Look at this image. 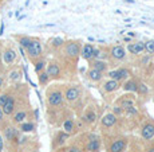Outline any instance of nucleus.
<instances>
[{"mask_svg":"<svg viewBox=\"0 0 154 152\" xmlns=\"http://www.w3.org/2000/svg\"><path fill=\"white\" fill-rule=\"evenodd\" d=\"M27 53L29 57H32V58H35V57H39L42 54V44H40V42L38 39H31V43L28 44L27 47Z\"/></svg>","mask_w":154,"mask_h":152,"instance_id":"f257e3e1","label":"nucleus"},{"mask_svg":"<svg viewBox=\"0 0 154 152\" xmlns=\"http://www.w3.org/2000/svg\"><path fill=\"white\" fill-rule=\"evenodd\" d=\"M63 102V94H62V92H52V93H50L48 96V104L52 106H58L60 105V104Z\"/></svg>","mask_w":154,"mask_h":152,"instance_id":"f03ea898","label":"nucleus"},{"mask_svg":"<svg viewBox=\"0 0 154 152\" xmlns=\"http://www.w3.org/2000/svg\"><path fill=\"white\" fill-rule=\"evenodd\" d=\"M109 77L111 79H115V81H121V79H125L129 77V71L126 69H119V70H112L109 73Z\"/></svg>","mask_w":154,"mask_h":152,"instance_id":"7ed1b4c3","label":"nucleus"},{"mask_svg":"<svg viewBox=\"0 0 154 152\" xmlns=\"http://www.w3.org/2000/svg\"><path fill=\"white\" fill-rule=\"evenodd\" d=\"M81 53V46L76 42H70L66 46V54L69 57H76Z\"/></svg>","mask_w":154,"mask_h":152,"instance_id":"20e7f679","label":"nucleus"},{"mask_svg":"<svg viewBox=\"0 0 154 152\" xmlns=\"http://www.w3.org/2000/svg\"><path fill=\"white\" fill-rule=\"evenodd\" d=\"M142 137L145 140H150L154 137V125L153 124H146L142 128Z\"/></svg>","mask_w":154,"mask_h":152,"instance_id":"39448f33","label":"nucleus"},{"mask_svg":"<svg viewBox=\"0 0 154 152\" xmlns=\"http://www.w3.org/2000/svg\"><path fill=\"white\" fill-rule=\"evenodd\" d=\"M125 148H126V141L119 139V140H115L110 145V152H122Z\"/></svg>","mask_w":154,"mask_h":152,"instance_id":"423d86ee","label":"nucleus"},{"mask_svg":"<svg viewBox=\"0 0 154 152\" xmlns=\"http://www.w3.org/2000/svg\"><path fill=\"white\" fill-rule=\"evenodd\" d=\"M115 123H117V116H115L114 113H107V115L102 118L103 127H112Z\"/></svg>","mask_w":154,"mask_h":152,"instance_id":"0eeeda50","label":"nucleus"},{"mask_svg":"<svg viewBox=\"0 0 154 152\" xmlns=\"http://www.w3.org/2000/svg\"><path fill=\"white\" fill-rule=\"evenodd\" d=\"M127 49H129V51L131 54H140V53H142L145 50V46H143V42H137V43L129 44Z\"/></svg>","mask_w":154,"mask_h":152,"instance_id":"6e6552de","label":"nucleus"},{"mask_svg":"<svg viewBox=\"0 0 154 152\" xmlns=\"http://www.w3.org/2000/svg\"><path fill=\"white\" fill-rule=\"evenodd\" d=\"M111 55L114 57L115 59H123L126 55V51L122 46H114L111 49Z\"/></svg>","mask_w":154,"mask_h":152,"instance_id":"1a4fd4ad","label":"nucleus"},{"mask_svg":"<svg viewBox=\"0 0 154 152\" xmlns=\"http://www.w3.org/2000/svg\"><path fill=\"white\" fill-rule=\"evenodd\" d=\"M94 49H95V47H94L93 44L86 43L83 46V49H82V57H83L85 59H91V58H93Z\"/></svg>","mask_w":154,"mask_h":152,"instance_id":"9d476101","label":"nucleus"},{"mask_svg":"<svg viewBox=\"0 0 154 152\" xmlns=\"http://www.w3.org/2000/svg\"><path fill=\"white\" fill-rule=\"evenodd\" d=\"M14 109H15V101H14V98L10 96L7 102L3 105V113H4V115H11V113L14 112Z\"/></svg>","mask_w":154,"mask_h":152,"instance_id":"9b49d317","label":"nucleus"},{"mask_svg":"<svg viewBox=\"0 0 154 152\" xmlns=\"http://www.w3.org/2000/svg\"><path fill=\"white\" fill-rule=\"evenodd\" d=\"M79 97V89L78 88H69L66 90V98L69 101H75Z\"/></svg>","mask_w":154,"mask_h":152,"instance_id":"f8f14e48","label":"nucleus"},{"mask_svg":"<svg viewBox=\"0 0 154 152\" xmlns=\"http://www.w3.org/2000/svg\"><path fill=\"white\" fill-rule=\"evenodd\" d=\"M16 58V54L12 49H7L4 53H3V59H4L5 63H12Z\"/></svg>","mask_w":154,"mask_h":152,"instance_id":"ddd939ff","label":"nucleus"},{"mask_svg":"<svg viewBox=\"0 0 154 152\" xmlns=\"http://www.w3.org/2000/svg\"><path fill=\"white\" fill-rule=\"evenodd\" d=\"M47 74H48L50 77H58L59 74H60V69H59L58 65L50 63L48 67H47Z\"/></svg>","mask_w":154,"mask_h":152,"instance_id":"4468645a","label":"nucleus"},{"mask_svg":"<svg viewBox=\"0 0 154 152\" xmlns=\"http://www.w3.org/2000/svg\"><path fill=\"white\" fill-rule=\"evenodd\" d=\"M118 81H115V79H110V81H107L105 83V86H103V89H105L107 93H111V92L117 90L118 89Z\"/></svg>","mask_w":154,"mask_h":152,"instance_id":"2eb2a0df","label":"nucleus"},{"mask_svg":"<svg viewBox=\"0 0 154 152\" xmlns=\"http://www.w3.org/2000/svg\"><path fill=\"white\" fill-rule=\"evenodd\" d=\"M102 71H99V70H97V69H91L90 71H88V78L90 79H93V81H99L100 78H102Z\"/></svg>","mask_w":154,"mask_h":152,"instance_id":"dca6fc26","label":"nucleus"},{"mask_svg":"<svg viewBox=\"0 0 154 152\" xmlns=\"http://www.w3.org/2000/svg\"><path fill=\"white\" fill-rule=\"evenodd\" d=\"M123 89L127 92H137L138 86H137V83H135V81H129L123 85Z\"/></svg>","mask_w":154,"mask_h":152,"instance_id":"f3484780","label":"nucleus"},{"mask_svg":"<svg viewBox=\"0 0 154 152\" xmlns=\"http://www.w3.org/2000/svg\"><path fill=\"white\" fill-rule=\"evenodd\" d=\"M94 69H97V70H99L103 73V71H106V69H107V63L103 61H95L94 62Z\"/></svg>","mask_w":154,"mask_h":152,"instance_id":"a211bd4d","label":"nucleus"},{"mask_svg":"<svg viewBox=\"0 0 154 152\" xmlns=\"http://www.w3.org/2000/svg\"><path fill=\"white\" fill-rule=\"evenodd\" d=\"M87 150L88 151H93V152L98 151L99 150V141H98V140H90V143L87 144Z\"/></svg>","mask_w":154,"mask_h":152,"instance_id":"6ab92c4d","label":"nucleus"},{"mask_svg":"<svg viewBox=\"0 0 154 152\" xmlns=\"http://www.w3.org/2000/svg\"><path fill=\"white\" fill-rule=\"evenodd\" d=\"M63 129L66 131L67 133H71V132L74 131V123H72V120H71V118H69V120L64 121V124H63Z\"/></svg>","mask_w":154,"mask_h":152,"instance_id":"aec40b11","label":"nucleus"},{"mask_svg":"<svg viewBox=\"0 0 154 152\" xmlns=\"http://www.w3.org/2000/svg\"><path fill=\"white\" fill-rule=\"evenodd\" d=\"M26 117H27V113L26 112H17L16 115L14 116V121L15 123H23Z\"/></svg>","mask_w":154,"mask_h":152,"instance_id":"412c9836","label":"nucleus"},{"mask_svg":"<svg viewBox=\"0 0 154 152\" xmlns=\"http://www.w3.org/2000/svg\"><path fill=\"white\" fill-rule=\"evenodd\" d=\"M38 77H39V82L42 83V85L47 83V82H48V79H50V76L47 74V71H40Z\"/></svg>","mask_w":154,"mask_h":152,"instance_id":"4be33fe9","label":"nucleus"},{"mask_svg":"<svg viewBox=\"0 0 154 152\" xmlns=\"http://www.w3.org/2000/svg\"><path fill=\"white\" fill-rule=\"evenodd\" d=\"M143 46L149 54H154V40H147L146 43H143Z\"/></svg>","mask_w":154,"mask_h":152,"instance_id":"5701e85b","label":"nucleus"},{"mask_svg":"<svg viewBox=\"0 0 154 152\" xmlns=\"http://www.w3.org/2000/svg\"><path fill=\"white\" fill-rule=\"evenodd\" d=\"M95 117H97V116H95V113H94L93 111H90V112H87V113H86L83 118H85L86 121H87V123H94V121H95Z\"/></svg>","mask_w":154,"mask_h":152,"instance_id":"b1692460","label":"nucleus"},{"mask_svg":"<svg viewBox=\"0 0 154 152\" xmlns=\"http://www.w3.org/2000/svg\"><path fill=\"white\" fill-rule=\"evenodd\" d=\"M34 124L32 123H24L20 125V129L23 131V132H31V131H34Z\"/></svg>","mask_w":154,"mask_h":152,"instance_id":"393cba45","label":"nucleus"},{"mask_svg":"<svg viewBox=\"0 0 154 152\" xmlns=\"http://www.w3.org/2000/svg\"><path fill=\"white\" fill-rule=\"evenodd\" d=\"M19 43H20V46H22V47H26V49H27L28 44L31 43V38H28V37H22V38L19 39Z\"/></svg>","mask_w":154,"mask_h":152,"instance_id":"a878e982","label":"nucleus"},{"mask_svg":"<svg viewBox=\"0 0 154 152\" xmlns=\"http://www.w3.org/2000/svg\"><path fill=\"white\" fill-rule=\"evenodd\" d=\"M14 135H15L14 128H7V129H5V136H7V139H8V140L12 139V137H14Z\"/></svg>","mask_w":154,"mask_h":152,"instance_id":"bb28decb","label":"nucleus"},{"mask_svg":"<svg viewBox=\"0 0 154 152\" xmlns=\"http://www.w3.org/2000/svg\"><path fill=\"white\" fill-rule=\"evenodd\" d=\"M63 44V39L62 38H55V39H52V46L54 47H59Z\"/></svg>","mask_w":154,"mask_h":152,"instance_id":"cd10ccee","label":"nucleus"},{"mask_svg":"<svg viewBox=\"0 0 154 152\" xmlns=\"http://www.w3.org/2000/svg\"><path fill=\"white\" fill-rule=\"evenodd\" d=\"M44 61H40V62H38L36 63V66H35V70H36V73H40V71L43 70V67H44Z\"/></svg>","mask_w":154,"mask_h":152,"instance_id":"c85d7f7f","label":"nucleus"},{"mask_svg":"<svg viewBox=\"0 0 154 152\" xmlns=\"http://www.w3.org/2000/svg\"><path fill=\"white\" fill-rule=\"evenodd\" d=\"M8 97H10L8 94H2V96H0V108H3V105L7 102Z\"/></svg>","mask_w":154,"mask_h":152,"instance_id":"c756f323","label":"nucleus"},{"mask_svg":"<svg viewBox=\"0 0 154 152\" xmlns=\"http://www.w3.org/2000/svg\"><path fill=\"white\" fill-rule=\"evenodd\" d=\"M19 71H12V73H11V77L10 78L12 79V81H16V79H19Z\"/></svg>","mask_w":154,"mask_h":152,"instance_id":"7c9ffc66","label":"nucleus"},{"mask_svg":"<svg viewBox=\"0 0 154 152\" xmlns=\"http://www.w3.org/2000/svg\"><path fill=\"white\" fill-rule=\"evenodd\" d=\"M140 90H141V93H146L147 92V88L145 85H140Z\"/></svg>","mask_w":154,"mask_h":152,"instance_id":"2f4dec72","label":"nucleus"},{"mask_svg":"<svg viewBox=\"0 0 154 152\" xmlns=\"http://www.w3.org/2000/svg\"><path fill=\"white\" fill-rule=\"evenodd\" d=\"M69 152H81V151H79V150H78V148L72 147V148H70V150H69Z\"/></svg>","mask_w":154,"mask_h":152,"instance_id":"473e14b6","label":"nucleus"},{"mask_svg":"<svg viewBox=\"0 0 154 152\" xmlns=\"http://www.w3.org/2000/svg\"><path fill=\"white\" fill-rule=\"evenodd\" d=\"M3 151V137L0 136V152Z\"/></svg>","mask_w":154,"mask_h":152,"instance_id":"72a5a7b5","label":"nucleus"},{"mask_svg":"<svg viewBox=\"0 0 154 152\" xmlns=\"http://www.w3.org/2000/svg\"><path fill=\"white\" fill-rule=\"evenodd\" d=\"M3 115H4V113H3V109H2V108H0V121H2V120H3Z\"/></svg>","mask_w":154,"mask_h":152,"instance_id":"f704fd0d","label":"nucleus"},{"mask_svg":"<svg viewBox=\"0 0 154 152\" xmlns=\"http://www.w3.org/2000/svg\"><path fill=\"white\" fill-rule=\"evenodd\" d=\"M147 62H149V58H143V59H142V63H147Z\"/></svg>","mask_w":154,"mask_h":152,"instance_id":"c9c22d12","label":"nucleus"},{"mask_svg":"<svg viewBox=\"0 0 154 152\" xmlns=\"http://www.w3.org/2000/svg\"><path fill=\"white\" fill-rule=\"evenodd\" d=\"M4 32V24H2V27H0V34H3Z\"/></svg>","mask_w":154,"mask_h":152,"instance_id":"e433bc0d","label":"nucleus"},{"mask_svg":"<svg viewBox=\"0 0 154 152\" xmlns=\"http://www.w3.org/2000/svg\"><path fill=\"white\" fill-rule=\"evenodd\" d=\"M2 86H3V78H0V89H2Z\"/></svg>","mask_w":154,"mask_h":152,"instance_id":"4c0bfd02","label":"nucleus"},{"mask_svg":"<svg viewBox=\"0 0 154 152\" xmlns=\"http://www.w3.org/2000/svg\"><path fill=\"white\" fill-rule=\"evenodd\" d=\"M149 152H154V148H150V150H149Z\"/></svg>","mask_w":154,"mask_h":152,"instance_id":"58836bf2","label":"nucleus"}]
</instances>
